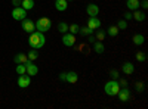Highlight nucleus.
<instances>
[{
    "label": "nucleus",
    "mask_w": 148,
    "mask_h": 109,
    "mask_svg": "<svg viewBox=\"0 0 148 109\" xmlns=\"http://www.w3.org/2000/svg\"><path fill=\"white\" fill-rule=\"evenodd\" d=\"M119 84H120V87H127V81L126 80H119Z\"/></svg>",
    "instance_id": "nucleus-32"
},
{
    "label": "nucleus",
    "mask_w": 148,
    "mask_h": 109,
    "mask_svg": "<svg viewBox=\"0 0 148 109\" xmlns=\"http://www.w3.org/2000/svg\"><path fill=\"white\" fill-rule=\"evenodd\" d=\"M88 40H89V43H93V41H95V40H96V39H95V37H93V35H90V37H89V39H88Z\"/></svg>",
    "instance_id": "nucleus-36"
},
{
    "label": "nucleus",
    "mask_w": 148,
    "mask_h": 109,
    "mask_svg": "<svg viewBox=\"0 0 148 109\" xmlns=\"http://www.w3.org/2000/svg\"><path fill=\"white\" fill-rule=\"evenodd\" d=\"M119 28L116 27V25H111V27H108V30H107V34L108 35H111V37H116V35L119 34Z\"/></svg>",
    "instance_id": "nucleus-21"
},
{
    "label": "nucleus",
    "mask_w": 148,
    "mask_h": 109,
    "mask_svg": "<svg viewBox=\"0 0 148 109\" xmlns=\"http://www.w3.org/2000/svg\"><path fill=\"white\" fill-rule=\"evenodd\" d=\"M67 2H73V0H67Z\"/></svg>",
    "instance_id": "nucleus-37"
},
{
    "label": "nucleus",
    "mask_w": 148,
    "mask_h": 109,
    "mask_svg": "<svg viewBox=\"0 0 148 109\" xmlns=\"http://www.w3.org/2000/svg\"><path fill=\"white\" fill-rule=\"evenodd\" d=\"M119 90H120V84H119L117 80L108 81V83L105 84V87H104V91H105L108 96H117Z\"/></svg>",
    "instance_id": "nucleus-3"
},
{
    "label": "nucleus",
    "mask_w": 148,
    "mask_h": 109,
    "mask_svg": "<svg viewBox=\"0 0 148 109\" xmlns=\"http://www.w3.org/2000/svg\"><path fill=\"white\" fill-rule=\"evenodd\" d=\"M110 77L113 78V80H119V71L117 69H113V71H110Z\"/></svg>",
    "instance_id": "nucleus-30"
},
{
    "label": "nucleus",
    "mask_w": 148,
    "mask_h": 109,
    "mask_svg": "<svg viewBox=\"0 0 148 109\" xmlns=\"http://www.w3.org/2000/svg\"><path fill=\"white\" fill-rule=\"evenodd\" d=\"M116 27H117L119 30H126V28H127V22H126L125 19H121V21L117 22V25H116Z\"/></svg>",
    "instance_id": "nucleus-28"
},
{
    "label": "nucleus",
    "mask_w": 148,
    "mask_h": 109,
    "mask_svg": "<svg viewBox=\"0 0 148 109\" xmlns=\"http://www.w3.org/2000/svg\"><path fill=\"white\" fill-rule=\"evenodd\" d=\"M16 74H18V75L27 74V71H25V65H24V64H18V65H16Z\"/></svg>",
    "instance_id": "nucleus-27"
},
{
    "label": "nucleus",
    "mask_w": 148,
    "mask_h": 109,
    "mask_svg": "<svg viewBox=\"0 0 148 109\" xmlns=\"http://www.w3.org/2000/svg\"><path fill=\"white\" fill-rule=\"evenodd\" d=\"M22 28H24V31L25 32H28V34H31L33 31H36V27H34V22L33 21H30V19H22Z\"/></svg>",
    "instance_id": "nucleus-11"
},
{
    "label": "nucleus",
    "mask_w": 148,
    "mask_h": 109,
    "mask_svg": "<svg viewBox=\"0 0 148 109\" xmlns=\"http://www.w3.org/2000/svg\"><path fill=\"white\" fill-rule=\"evenodd\" d=\"M12 18H14L15 21H22L27 18V10L24 9L22 6H18V7H14V10H12Z\"/></svg>",
    "instance_id": "nucleus-5"
},
{
    "label": "nucleus",
    "mask_w": 148,
    "mask_h": 109,
    "mask_svg": "<svg viewBox=\"0 0 148 109\" xmlns=\"http://www.w3.org/2000/svg\"><path fill=\"white\" fill-rule=\"evenodd\" d=\"M24 65H25V71H27V74H28L30 77H31V75L34 77V75L39 74V68H37V66L33 64V60H30V59H28Z\"/></svg>",
    "instance_id": "nucleus-8"
},
{
    "label": "nucleus",
    "mask_w": 148,
    "mask_h": 109,
    "mask_svg": "<svg viewBox=\"0 0 148 109\" xmlns=\"http://www.w3.org/2000/svg\"><path fill=\"white\" fill-rule=\"evenodd\" d=\"M12 5H14L15 7H18L21 5V0H12Z\"/></svg>",
    "instance_id": "nucleus-35"
},
{
    "label": "nucleus",
    "mask_w": 148,
    "mask_h": 109,
    "mask_svg": "<svg viewBox=\"0 0 148 109\" xmlns=\"http://www.w3.org/2000/svg\"><path fill=\"white\" fill-rule=\"evenodd\" d=\"M30 84H31V77H30L28 74H22V75L18 77V86H19L21 89L30 87Z\"/></svg>",
    "instance_id": "nucleus-7"
},
{
    "label": "nucleus",
    "mask_w": 148,
    "mask_h": 109,
    "mask_svg": "<svg viewBox=\"0 0 148 109\" xmlns=\"http://www.w3.org/2000/svg\"><path fill=\"white\" fill-rule=\"evenodd\" d=\"M117 96H119V99H120L121 102H127V100L130 99V90H129L127 87H120Z\"/></svg>",
    "instance_id": "nucleus-9"
},
{
    "label": "nucleus",
    "mask_w": 148,
    "mask_h": 109,
    "mask_svg": "<svg viewBox=\"0 0 148 109\" xmlns=\"http://www.w3.org/2000/svg\"><path fill=\"white\" fill-rule=\"evenodd\" d=\"M59 80H62V81H67L70 84H76L79 81V75H77V72L76 71H68V72H61V74L58 75Z\"/></svg>",
    "instance_id": "nucleus-4"
},
{
    "label": "nucleus",
    "mask_w": 148,
    "mask_h": 109,
    "mask_svg": "<svg viewBox=\"0 0 148 109\" xmlns=\"http://www.w3.org/2000/svg\"><path fill=\"white\" fill-rule=\"evenodd\" d=\"M80 30V25H77V24H71V25H68V32L71 34H77Z\"/></svg>",
    "instance_id": "nucleus-26"
},
{
    "label": "nucleus",
    "mask_w": 148,
    "mask_h": 109,
    "mask_svg": "<svg viewBox=\"0 0 148 109\" xmlns=\"http://www.w3.org/2000/svg\"><path fill=\"white\" fill-rule=\"evenodd\" d=\"M95 39H96L98 41H102V40L105 39V32H104L102 30L98 28V30H96V34H95Z\"/></svg>",
    "instance_id": "nucleus-25"
},
{
    "label": "nucleus",
    "mask_w": 148,
    "mask_h": 109,
    "mask_svg": "<svg viewBox=\"0 0 148 109\" xmlns=\"http://www.w3.org/2000/svg\"><path fill=\"white\" fill-rule=\"evenodd\" d=\"M132 40H133V44H136V46H142V44H144V41H145V37H144L142 34H135Z\"/></svg>",
    "instance_id": "nucleus-19"
},
{
    "label": "nucleus",
    "mask_w": 148,
    "mask_h": 109,
    "mask_svg": "<svg viewBox=\"0 0 148 109\" xmlns=\"http://www.w3.org/2000/svg\"><path fill=\"white\" fill-rule=\"evenodd\" d=\"M135 87H136V91H144V83H136L135 84Z\"/></svg>",
    "instance_id": "nucleus-31"
},
{
    "label": "nucleus",
    "mask_w": 148,
    "mask_h": 109,
    "mask_svg": "<svg viewBox=\"0 0 148 109\" xmlns=\"http://www.w3.org/2000/svg\"><path fill=\"white\" fill-rule=\"evenodd\" d=\"M145 18H147V15L144 14V12H139L138 9L135 10V14L132 15V19H135V21H138V22H142V21H145Z\"/></svg>",
    "instance_id": "nucleus-16"
},
{
    "label": "nucleus",
    "mask_w": 148,
    "mask_h": 109,
    "mask_svg": "<svg viewBox=\"0 0 148 109\" xmlns=\"http://www.w3.org/2000/svg\"><path fill=\"white\" fill-rule=\"evenodd\" d=\"M55 7L59 12H65L68 7V2L67 0H55Z\"/></svg>",
    "instance_id": "nucleus-15"
},
{
    "label": "nucleus",
    "mask_w": 148,
    "mask_h": 109,
    "mask_svg": "<svg viewBox=\"0 0 148 109\" xmlns=\"http://www.w3.org/2000/svg\"><path fill=\"white\" fill-rule=\"evenodd\" d=\"M139 6H142L144 9H147L148 7V2H147V0H142V2L139 3Z\"/></svg>",
    "instance_id": "nucleus-34"
},
{
    "label": "nucleus",
    "mask_w": 148,
    "mask_h": 109,
    "mask_svg": "<svg viewBox=\"0 0 148 109\" xmlns=\"http://www.w3.org/2000/svg\"><path fill=\"white\" fill-rule=\"evenodd\" d=\"M46 43V37H45V32H40V31H33L30 34V39H28V44L31 49H42Z\"/></svg>",
    "instance_id": "nucleus-1"
},
{
    "label": "nucleus",
    "mask_w": 148,
    "mask_h": 109,
    "mask_svg": "<svg viewBox=\"0 0 148 109\" xmlns=\"http://www.w3.org/2000/svg\"><path fill=\"white\" fill-rule=\"evenodd\" d=\"M121 71H123V74L125 75H132L133 72H135V66L132 62H125L121 66Z\"/></svg>",
    "instance_id": "nucleus-12"
},
{
    "label": "nucleus",
    "mask_w": 148,
    "mask_h": 109,
    "mask_svg": "<svg viewBox=\"0 0 148 109\" xmlns=\"http://www.w3.org/2000/svg\"><path fill=\"white\" fill-rule=\"evenodd\" d=\"M14 60H15V64H25L27 60H28V58H27L25 53H18V55L14 58Z\"/></svg>",
    "instance_id": "nucleus-18"
},
{
    "label": "nucleus",
    "mask_w": 148,
    "mask_h": 109,
    "mask_svg": "<svg viewBox=\"0 0 148 109\" xmlns=\"http://www.w3.org/2000/svg\"><path fill=\"white\" fill-rule=\"evenodd\" d=\"M79 32L82 34V35H90L93 31L88 27V25H86V27H80V30H79Z\"/></svg>",
    "instance_id": "nucleus-24"
},
{
    "label": "nucleus",
    "mask_w": 148,
    "mask_h": 109,
    "mask_svg": "<svg viewBox=\"0 0 148 109\" xmlns=\"http://www.w3.org/2000/svg\"><path fill=\"white\" fill-rule=\"evenodd\" d=\"M126 6L129 10H136V9H139V0H127Z\"/></svg>",
    "instance_id": "nucleus-17"
},
{
    "label": "nucleus",
    "mask_w": 148,
    "mask_h": 109,
    "mask_svg": "<svg viewBox=\"0 0 148 109\" xmlns=\"http://www.w3.org/2000/svg\"><path fill=\"white\" fill-rule=\"evenodd\" d=\"M56 28H58V31H59V32L65 34V32H68V24H65V22H59Z\"/></svg>",
    "instance_id": "nucleus-22"
},
{
    "label": "nucleus",
    "mask_w": 148,
    "mask_h": 109,
    "mask_svg": "<svg viewBox=\"0 0 148 109\" xmlns=\"http://www.w3.org/2000/svg\"><path fill=\"white\" fill-rule=\"evenodd\" d=\"M27 58H28L30 60H36L37 58H39V52H37V49H31V50L28 52Z\"/></svg>",
    "instance_id": "nucleus-23"
},
{
    "label": "nucleus",
    "mask_w": 148,
    "mask_h": 109,
    "mask_svg": "<svg viewBox=\"0 0 148 109\" xmlns=\"http://www.w3.org/2000/svg\"><path fill=\"white\" fill-rule=\"evenodd\" d=\"M123 16H125L126 21H130L132 19V14H130V12H125V15H123Z\"/></svg>",
    "instance_id": "nucleus-33"
},
{
    "label": "nucleus",
    "mask_w": 148,
    "mask_h": 109,
    "mask_svg": "<svg viewBox=\"0 0 148 109\" xmlns=\"http://www.w3.org/2000/svg\"><path fill=\"white\" fill-rule=\"evenodd\" d=\"M93 50H95V53H98V55H102V53L105 52V46H104V43L95 40V41H93Z\"/></svg>",
    "instance_id": "nucleus-14"
},
{
    "label": "nucleus",
    "mask_w": 148,
    "mask_h": 109,
    "mask_svg": "<svg viewBox=\"0 0 148 109\" xmlns=\"http://www.w3.org/2000/svg\"><path fill=\"white\" fill-rule=\"evenodd\" d=\"M34 27L36 31H40V32H47L49 30L52 28V22L49 18H39L34 22Z\"/></svg>",
    "instance_id": "nucleus-2"
},
{
    "label": "nucleus",
    "mask_w": 148,
    "mask_h": 109,
    "mask_svg": "<svg viewBox=\"0 0 148 109\" xmlns=\"http://www.w3.org/2000/svg\"><path fill=\"white\" fill-rule=\"evenodd\" d=\"M88 27H89L92 31H95V30H98V28H101V21L98 19L96 16H89V19H88Z\"/></svg>",
    "instance_id": "nucleus-10"
},
{
    "label": "nucleus",
    "mask_w": 148,
    "mask_h": 109,
    "mask_svg": "<svg viewBox=\"0 0 148 109\" xmlns=\"http://www.w3.org/2000/svg\"><path fill=\"white\" fill-rule=\"evenodd\" d=\"M86 14H88L89 16H98V14H99V7H98V5H88V7H86Z\"/></svg>",
    "instance_id": "nucleus-13"
},
{
    "label": "nucleus",
    "mask_w": 148,
    "mask_h": 109,
    "mask_svg": "<svg viewBox=\"0 0 148 109\" xmlns=\"http://www.w3.org/2000/svg\"><path fill=\"white\" fill-rule=\"evenodd\" d=\"M21 6L25 10H30L34 7V0H21Z\"/></svg>",
    "instance_id": "nucleus-20"
},
{
    "label": "nucleus",
    "mask_w": 148,
    "mask_h": 109,
    "mask_svg": "<svg viewBox=\"0 0 148 109\" xmlns=\"http://www.w3.org/2000/svg\"><path fill=\"white\" fill-rule=\"evenodd\" d=\"M62 44L67 47H73L76 44V34H71V32H65L62 35Z\"/></svg>",
    "instance_id": "nucleus-6"
},
{
    "label": "nucleus",
    "mask_w": 148,
    "mask_h": 109,
    "mask_svg": "<svg viewBox=\"0 0 148 109\" xmlns=\"http://www.w3.org/2000/svg\"><path fill=\"white\" fill-rule=\"evenodd\" d=\"M136 60H139V62H145V60H147V55L144 52H138L136 53Z\"/></svg>",
    "instance_id": "nucleus-29"
}]
</instances>
